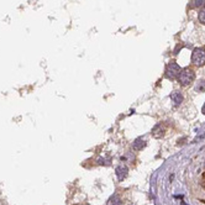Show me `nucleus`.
Here are the masks:
<instances>
[{
	"instance_id": "obj_4",
	"label": "nucleus",
	"mask_w": 205,
	"mask_h": 205,
	"mask_svg": "<svg viewBox=\"0 0 205 205\" xmlns=\"http://www.w3.org/2000/svg\"><path fill=\"white\" fill-rule=\"evenodd\" d=\"M166 131H167L166 125L163 122H158L157 125H155L153 129H152V136H153L155 139H161L164 136Z\"/></svg>"
},
{
	"instance_id": "obj_3",
	"label": "nucleus",
	"mask_w": 205,
	"mask_h": 205,
	"mask_svg": "<svg viewBox=\"0 0 205 205\" xmlns=\"http://www.w3.org/2000/svg\"><path fill=\"white\" fill-rule=\"evenodd\" d=\"M179 72H181V67L178 66L174 61H172L168 63V66L166 68V77L168 79H174V78L178 77Z\"/></svg>"
},
{
	"instance_id": "obj_2",
	"label": "nucleus",
	"mask_w": 205,
	"mask_h": 205,
	"mask_svg": "<svg viewBox=\"0 0 205 205\" xmlns=\"http://www.w3.org/2000/svg\"><path fill=\"white\" fill-rule=\"evenodd\" d=\"M192 62L197 67H202L205 64V50L202 47H197L194 48L192 53Z\"/></svg>"
},
{
	"instance_id": "obj_10",
	"label": "nucleus",
	"mask_w": 205,
	"mask_h": 205,
	"mask_svg": "<svg viewBox=\"0 0 205 205\" xmlns=\"http://www.w3.org/2000/svg\"><path fill=\"white\" fill-rule=\"evenodd\" d=\"M198 17H199V21H200L202 24L205 25V5L202 8V10L199 11V15H198Z\"/></svg>"
},
{
	"instance_id": "obj_9",
	"label": "nucleus",
	"mask_w": 205,
	"mask_h": 205,
	"mask_svg": "<svg viewBox=\"0 0 205 205\" xmlns=\"http://www.w3.org/2000/svg\"><path fill=\"white\" fill-rule=\"evenodd\" d=\"M204 4H205V0H192L190 8L195 9V8H199V6H204Z\"/></svg>"
},
{
	"instance_id": "obj_8",
	"label": "nucleus",
	"mask_w": 205,
	"mask_h": 205,
	"mask_svg": "<svg viewBox=\"0 0 205 205\" xmlns=\"http://www.w3.org/2000/svg\"><path fill=\"white\" fill-rule=\"evenodd\" d=\"M109 204L110 205H121V199H120L119 195H113L111 198H110V200H109Z\"/></svg>"
},
{
	"instance_id": "obj_7",
	"label": "nucleus",
	"mask_w": 205,
	"mask_h": 205,
	"mask_svg": "<svg viewBox=\"0 0 205 205\" xmlns=\"http://www.w3.org/2000/svg\"><path fill=\"white\" fill-rule=\"evenodd\" d=\"M145 147H146V141L142 139H136L134 145H132V148L135 151H142Z\"/></svg>"
},
{
	"instance_id": "obj_11",
	"label": "nucleus",
	"mask_w": 205,
	"mask_h": 205,
	"mask_svg": "<svg viewBox=\"0 0 205 205\" xmlns=\"http://www.w3.org/2000/svg\"><path fill=\"white\" fill-rule=\"evenodd\" d=\"M200 185L205 189V172H204V174L202 176V179H200Z\"/></svg>"
},
{
	"instance_id": "obj_6",
	"label": "nucleus",
	"mask_w": 205,
	"mask_h": 205,
	"mask_svg": "<svg viewBox=\"0 0 205 205\" xmlns=\"http://www.w3.org/2000/svg\"><path fill=\"white\" fill-rule=\"evenodd\" d=\"M183 95H182V93L181 92H178V90H174V92H172L171 94V100L173 103V105H176V106H178V105H181L183 103Z\"/></svg>"
},
{
	"instance_id": "obj_5",
	"label": "nucleus",
	"mask_w": 205,
	"mask_h": 205,
	"mask_svg": "<svg viewBox=\"0 0 205 205\" xmlns=\"http://www.w3.org/2000/svg\"><path fill=\"white\" fill-rule=\"evenodd\" d=\"M115 173H116L118 179L121 182V181L125 179L126 177H127V174H129V168L126 167V166H124V164H121V166H119L116 169H115Z\"/></svg>"
},
{
	"instance_id": "obj_12",
	"label": "nucleus",
	"mask_w": 205,
	"mask_h": 205,
	"mask_svg": "<svg viewBox=\"0 0 205 205\" xmlns=\"http://www.w3.org/2000/svg\"><path fill=\"white\" fill-rule=\"evenodd\" d=\"M203 114H205V104H204V106H203Z\"/></svg>"
},
{
	"instance_id": "obj_1",
	"label": "nucleus",
	"mask_w": 205,
	"mask_h": 205,
	"mask_svg": "<svg viewBox=\"0 0 205 205\" xmlns=\"http://www.w3.org/2000/svg\"><path fill=\"white\" fill-rule=\"evenodd\" d=\"M177 79L182 85H188V84H190L194 79H195V73H194V71L192 69V68H188V67L183 68V69H181Z\"/></svg>"
}]
</instances>
